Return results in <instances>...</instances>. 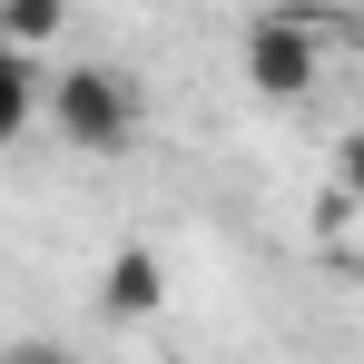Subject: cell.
Returning <instances> with one entry per match:
<instances>
[{"label":"cell","mask_w":364,"mask_h":364,"mask_svg":"<svg viewBox=\"0 0 364 364\" xmlns=\"http://www.w3.org/2000/svg\"><path fill=\"white\" fill-rule=\"evenodd\" d=\"M40 119L60 128V148L79 158H128L138 148V128H148V99H138V79L109 60H69L50 89H40Z\"/></svg>","instance_id":"obj_1"},{"label":"cell","mask_w":364,"mask_h":364,"mask_svg":"<svg viewBox=\"0 0 364 364\" xmlns=\"http://www.w3.org/2000/svg\"><path fill=\"white\" fill-rule=\"evenodd\" d=\"M69 30V0H0V40L10 50H60Z\"/></svg>","instance_id":"obj_5"},{"label":"cell","mask_w":364,"mask_h":364,"mask_svg":"<svg viewBox=\"0 0 364 364\" xmlns=\"http://www.w3.org/2000/svg\"><path fill=\"white\" fill-rule=\"evenodd\" d=\"M99 305H109V315H158V305H168V266H158L148 246H119L109 276H99Z\"/></svg>","instance_id":"obj_3"},{"label":"cell","mask_w":364,"mask_h":364,"mask_svg":"<svg viewBox=\"0 0 364 364\" xmlns=\"http://www.w3.org/2000/svg\"><path fill=\"white\" fill-rule=\"evenodd\" d=\"M30 128H40V69H30V50L0 40V148H20Z\"/></svg>","instance_id":"obj_4"},{"label":"cell","mask_w":364,"mask_h":364,"mask_svg":"<svg viewBox=\"0 0 364 364\" xmlns=\"http://www.w3.org/2000/svg\"><path fill=\"white\" fill-rule=\"evenodd\" d=\"M335 178H345V197L364 207V128H345V148H335Z\"/></svg>","instance_id":"obj_6"},{"label":"cell","mask_w":364,"mask_h":364,"mask_svg":"<svg viewBox=\"0 0 364 364\" xmlns=\"http://www.w3.org/2000/svg\"><path fill=\"white\" fill-rule=\"evenodd\" d=\"M325 79V50H315V20L296 10H276V20H256L246 30V89L256 99H276V109H296L305 89Z\"/></svg>","instance_id":"obj_2"}]
</instances>
